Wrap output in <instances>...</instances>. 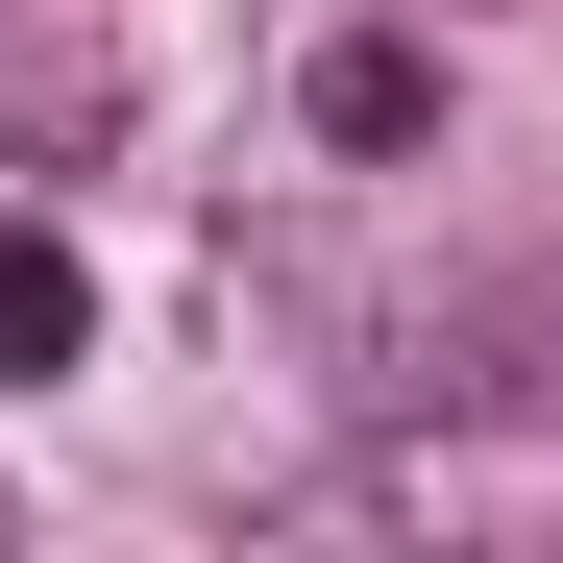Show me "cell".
<instances>
[{
    "instance_id": "7a4b0ae2",
    "label": "cell",
    "mask_w": 563,
    "mask_h": 563,
    "mask_svg": "<svg viewBox=\"0 0 563 563\" xmlns=\"http://www.w3.org/2000/svg\"><path fill=\"white\" fill-rule=\"evenodd\" d=\"M74 343H99V269H74L49 221H0V393H49Z\"/></svg>"
},
{
    "instance_id": "6da1fadb",
    "label": "cell",
    "mask_w": 563,
    "mask_h": 563,
    "mask_svg": "<svg viewBox=\"0 0 563 563\" xmlns=\"http://www.w3.org/2000/svg\"><path fill=\"white\" fill-rule=\"evenodd\" d=\"M295 123H319L343 172H417V147H441V49H417V25H319V74H295Z\"/></svg>"
}]
</instances>
